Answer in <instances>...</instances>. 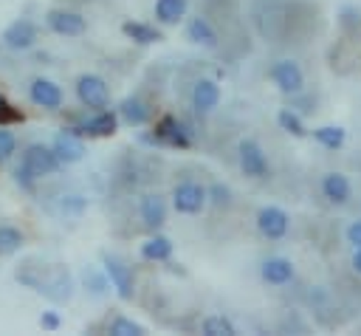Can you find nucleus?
<instances>
[{
    "instance_id": "bb28decb",
    "label": "nucleus",
    "mask_w": 361,
    "mask_h": 336,
    "mask_svg": "<svg viewBox=\"0 0 361 336\" xmlns=\"http://www.w3.org/2000/svg\"><path fill=\"white\" fill-rule=\"evenodd\" d=\"M87 209V198L79 192H65L59 195V215L62 217H79Z\"/></svg>"
},
{
    "instance_id": "a878e982",
    "label": "nucleus",
    "mask_w": 361,
    "mask_h": 336,
    "mask_svg": "<svg viewBox=\"0 0 361 336\" xmlns=\"http://www.w3.org/2000/svg\"><path fill=\"white\" fill-rule=\"evenodd\" d=\"M200 330H203L206 336H234V333H237L234 322H231L228 316H223V313L206 316V319L200 322Z\"/></svg>"
},
{
    "instance_id": "dca6fc26",
    "label": "nucleus",
    "mask_w": 361,
    "mask_h": 336,
    "mask_svg": "<svg viewBox=\"0 0 361 336\" xmlns=\"http://www.w3.org/2000/svg\"><path fill=\"white\" fill-rule=\"evenodd\" d=\"M322 195L330 203L341 206V203H347L353 198V184H350V178L344 172H336V169L333 172H324V178H322Z\"/></svg>"
},
{
    "instance_id": "f704fd0d",
    "label": "nucleus",
    "mask_w": 361,
    "mask_h": 336,
    "mask_svg": "<svg viewBox=\"0 0 361 336\" xmlns=\"http://www.w3.org/2000/svg\"><path fill=\"white\" fill-rule=\"evenodd\" d=\"M14 181H17L23 189H34V184H37V181L23 169V167H17V169H14Z\"/></svg>"
},
{
    "instance_id": "2eb2a0df",
    "label": "nucleus",
    "mask_w": 361,
    "mask_h": 336,
    "mask_svg": "<svg viewBox=\"0 0 361 336\" xmlns=\"http://www.w3.org/2000/svg\"><path fill=\"white\" fill-rule=\"evenodd\" d=\"M138 215H141V220H144L147 229L158 232L166 223V200L158 192H147L138 200Z\"/></svg>"
},
{
    "instance_id": "393cba45",
    "label": "nucleus",
    "mask_w": 361,
    "mask_h": 336,
    "mask_svg": "<svg viewBox=\"0 0 361 336\" xmlns=\"http://www.w3.org/2000/svg\"><path fill=\"white\" fill-rule=\"evenodd\" d=\"M313 138H316L322 147H327V150H341L347 133H344V127H338V124H322V127L313 130Z\"/></svg>"
},
{
    "instance_id": "c85d7f7f",
    "label": "nucleus",
    "mask_w": 361,
    "mask_h": 336,
    "mask_svg": "<svg viewBox=\"0 0 361 336\" xmlns=\"http://www.w3.org/2000/svg\"><path fill=\"white\" fill-rule=\"evenodd\" d=\"M85 285H87V291H90V294H96V296H102V294H107V291H110V280H107L104 268H102V271L87 268V271H85Z\"/></svg>"
},
{
    "instance_id": "5701e85b",
    "label": "nucleus",
    "mask_w": 361,
    "mask_h": 336,
    "mask_svg": "<svg viewBox=\"0 0 361 336\" xmlns=\"http://www.w3.org/2000/svg\"><path fill=\"white\" fill-rule=\"evenodd\" d=\"M141 257L149 260V263H164L172 257V240L164 237V234H152L141 243Z\"/></svg>"
},
{
    "instance_id": "72a5a7b5",
    "label": "nucleus",
    "mask_w": 361,
    "mask_h": 336,
    "mask_svg": "<svg viewBox=\"0 0 361 336\" xmlns=\"http://www.w3.org/2000/svg\"><path fill=\"white\" fill-rule=\"evenodd\" d=\"M347 243H350L353 248L361 246V220H353V223L347 226Z\"/></svg>"
},
{
    "instance_id": "6e6552de",
    "label": "nucleus",
    "mask_w": 361,
    "mask_h": 336,
    "mask_svg": "<svg viewBox=\"0 0 361 336\" xmlns=\"http://www.w3.org/2000/svg\"><path fill=\"white\" fill-rule=\"evenodd\" d=\"M45 25L59 37H82L87 31V20L79 11H68V8H48Z\"/></svg>"
},
{
    "instance_id": "cd10ccee",
    "label": "nucleus",
    "mask_w": 361,
    "mask_h": 336,
    "mask_svg": "<svg viewBox=\"0 0 361 336\" xmlns=\"http://www.w3.org/2000/svg\"><path fill=\"white\" fill-rule=\"evenodd\" d=\"M107 330H110L113 336H144V333H147L144 325H138V322H133V319H127V316H116V319L107 325Z\"/></svg>"
},
{
    "instance_id": "ddd939ff",
    "label": "nucleus",
    "mask_w": 361,
    "mask_h": 336,
    "mask_svg": "<svg viewBox=\"0 0 361 336\" xmlns=\"http://www.w3.org/2000/svg\"><path fill=\"white\" fill-rule=\"evenodd\" d=\"M288 223H290L288 220V212L279 209V206H262L257 212V229L268 240H282L288 234Z\"/></svg>"
},
{
    "instance_id": "0eeeda50",
    "label": "nucleus",
    "mask_w": 361,
    "mask_h": 336,
    "mask_svg": "<svg viewBox=\"0 0 361 336\" xmlns=\"http://www.w3.org/2000/svg\"><path fill=\"white\" fill-rule=\"evenodd\" d=\"M209 195H206V186L195 184V181H180L175 189H172V206L175 212L180 215H200L203 206H206Z\"/></svg>"
},
{
    "instance_id": "6ab92c4d",
    "label": "nucleus",
    "mask_w": 361,
    "mask_h": 336,
    "mask_svg": "<svg viewBox=\"0 0 361 336\" xmlns=\"http://www.w3.org/2000/svg\"><path fill=\"white\" fill-rule=\"evenodd\" d=\"M186 37L195 42V45H203V48H217V42H220V37H217V31H214V25L206 20V17H189V23H186Z\"/></svg>"
},
{
    "instance_id": "c9c22d12",
    "label": "nucleus",
    "mask_w": 361,
    "mask_h": 336,
    "mask_svg": "<svg viewBox=\"0 0 361 336\" xmlns=\"http://www.w3.org/2000/svg\"><path fill=\"white\" fill-rule=\"evenodd\" d=\"M353 268H355V271L361 274V246H358V248L353 251Z\"/></svg>"
},
{
    "instance_id": "39448f33",
    "label": "nucleus",
    "mask_w": 361,
    "mask_h": 336,
    "mask_svg": "<svg viewBox=\"0 0 361 336\" xmlns=\"http://www.w3.org/2000/svg\"><path fill=\"white\" fill-rule=\"evenodd\" d=\"M0 40H3V45L11 48V51H28V48L37 45L39 28H37L34 20L20 17V20H11V23L3 28V37H0Z\"/></svg>"
},
{
    "instance_id": "4be33fe9",
    "label": "nucleus",
    "mask_w": 361,
    "mask_h": 336,
    "mask_svg": "<svg viewBox=\"0 0 361 336\" xmlns=\"http://www.w3.org/2000/svg\"><path fill=\"white\" fill-rule=\"evenodd\" d=\"M121 31H124V37H130V40L138 42V45H152V42H161V40H164V34H161L155 25L138 23V20H127V23L121 25Z\"/></svg>"
},
{
    "instance_id": "7c9ffc66",
    "label": "nucleus",
    "mask_w": 361,
    "mask_h": 336,
    "mask_svg": "<svg viewBox=\"0 0 361 336\" xmlns=\"http://www.w3.org/2000/svg\"><path fill=\"white\" fill-rule=\"evenodd\" d=\"M14 152H17V136L6 124H0V164H6Z\"/></svg>"
},
{
    "instance_id": "9d476101",
    "label": "nucleus",
    "mask_w": 361,
    "mask_h": 336,
    "mask_svg": "<svg viewBox=\"0 0 361 336\" xmlns=\"http://www.w3.org/2000/svg\"><path fill=\"white\" fill-rule=\"evenodd\" d=\"M51 150H54V155L59 158V164H62V167L82 161V158H85V152H87V150H85L82 136H79V133H73L71 127H65V130H59V133L54 136Z\"/></svg>"
},
{
    "instance_id": "7ed1b4c3",
    "label": "nucleus",
    "mask_w": 361,
    "mask_h": 336,
    "mask_svg": "<svg viewBox=\"0 0 361 336\" xmlns=\"http://www.w3.org/2000/svg\"><path fill=\"white\" fill-rule=\"evenodd\" d=\"M73 90H76V99H79V104L85 110H104V107H110V88L96 73H82L76 79Z\"/></svg>"
},
{
    "instance_id": "473e14b6",
    "label": "nucleus",
    "mask_w": 361,
    "mask_h": 336,
    "mask_svg": "<svg viewBox=\"0 0 361 336\" xmlns=\"http://www.w3.org/2000/svg\"><path fill=\"white\" fill-rule=\"evenodd\" d=\"M59 325H62V319H59L56 311H42V316H39V328L42 330H59Z\"/></svg>"
},
{
    "instance_id": "20e7f679",
    "label": "nucleus",
    "mask_w": 361,
    "mask_h": 336,
    "mask_svg": "<svg viewBox=\"0 0 361 336\" xmlns=\"http://www.w3.org/2000/svg\"><path fill=\"white\" fill-rule=\"evenodd\" d=\"M102 268H104L116 296L124 299V302L133 299V294H135V274H133V268L118 254H102Z\"/></svg>"
},
{
    "instance_id": "e433bc0d",
    "label": "nucleus",
    "mask_w": 361,
    "mask_h": 336,
    "mask_svg": "<svg viewBox=\"0 0 361 336\" xmlns=\"http://www.w3.org/2000/svg\"><path fill=\"white\" fill-rule=\"evenodd\" d=\"M0 104H3V93H0Z\"/></svg>"
},
{
    "instance_id": "f03ea898",
    "label": "nucleus",
    "mask_w": 361,
    "mask_h": 336,
    "mask_svg": "<svg viewBox=\"0 0 361 336\" xmlns=\"http://www.w3.org/2000/svg\"><path fill=\"white\" fill-rule=\"evenodd\" d=\"M20 167L34 178V181H42L48 175H56L62 169L59 158L54 155L51 144H42V141H31L23 147V155H20Z\"/></svg>"
},
{
    "instance_id": "412c9836",
    "label": "nucleus",
    "mask_w": 361,
    "mask_h": 336,
    "mask_svg": "<svg viewBox=\"0 0 361 336\" xmlns=\"http://www.w3.org/2000/svg\"><path fill=\"white\" fill-rule=\"evenodd\" d=\"M189 0H155V20L161 25H178L186 17Z\"/></svg>"
},
{
    "instance_id": "f257e3e1",
    "label": "nucleus",
    "mask_w": 361,
    "mask_h": 336,
    "mask_svg": "<svg viewBox=\"0 0 361 336\" xmlns=\"http://www.w3.org/2000/svg\"><path fill=\"white\" fill-rule=\"evenodd\" d=\"M14 277H17L25 288L42 294V296L51 299V302H68V299L73 296V288H76L73 274H71L65 265H59V263L25 260V263L14 271Z\"/></svg>"
},
{
    "instance_id": "1a4fd4ad",
    "label": "nucleus",
    "mask_w": 361,
    "mask_h": 336,
    "mask_svg": "<svg viewBox=\"0 0 361 336\" xmlns=\"http://www.w3.org/2000/svg\"><path fill=\"white\" fill-rule=\"evenodd\" d=\"M28 99H31V104H37L42 110H59L62 102H65V93L54 79L37 76V79L28 82Z\"/></svg>"
},
{
    "instance_id": "2f4dec72",
    "label": "nucleus",
    "mask_w": 361,
    "mask_h": 336,
    "mask_svg": "<svg viewBox=\"0 0 361 336\" xmlns=\"http://www.w3.org/2000/svg\"><path fill=\"white\" fill-rule=\"evenodd\" d=\"M206 195H209L212 203H217V206H228V200H231V192H228V186H223V184H214L212 189H206Z\"/></svg>"
},
{
    "instance_id": "f3484780",
    "label": "nucleus",
    "mask_w": 361,
    "mask_h": 336,
    "mask_svg": "<svg viewBox=\"0 0 361 336\" xmlns=\"http://www.w3.org/2000/svg\"><path fill=\"white\" fill-rule=\"evenodd\" d=\"M152 138H155L158 144H169V147H180V150L189 147V136H186L183 124H180L178 119H172V116H164V119L155 124Z\"/></svg>"
},
{
    "instance_id": "9b49d317",
    "label": "nucleus",
    "mask_w": 361,
    "mask_h": 336,
    "mask_svg": "<svg viewBox=\"0 0 361 336\" xmlns=\"http://www.w3.org/2000/svg\"><path fill=\"white\" fill-rule=\"evenodd\" d=\"M237 158H240V169H243L248 178H257V181H259V178L268 175V158H265V152H262V147H259L257 141H251V138L240 141Z\"/></svg>"
},
{
    "instance_id": "c756f323",
    "label": "nucleus",
    "mask_w": 361,
    "mask_h": 336,
    "mask_svg": "<svg viewBox=\"0 0 361 336\" xmlns=\"http://www.w3.org/2000/svg\"><path fill=\"white\" fill-rule=\"evenodd\" d=\"M276 121H279V127H282L285 133H290V136H296V138H302V136L307 133V130H305V124H302V119H299L293 110H279Z\"/></svg>"
},
{
    "instance_id": "aec40b11",
    "label": "nucleus",
    "mask_w": 361,
    "mask_h": 336,
    "mask_svg": "<svg viewBox=\"0 0 361 336\" xmlns=\"http://www.w3.org/2000/svg\"><path fill=\"white\" fill-rule=\"evenodd\" d=\"M118 119L130 127H144L149 121V107L138 99V96H127L121 104H118Z\"/></svg>"
},
{
    "instance_id": "a211bd4d",
    "label": "nucleus",
    "mask_w": 361,
    "mask_h": 336,
    "mask_svg": "<svg viewBox=\"0 0 361 336\" xmlns=\"http://www.w3.org/2000/svg\"><path fill=\"white\" fill-rule=\"evenodd\" d=\"M296 268L288 257H268L262 265H259V277L268 282V285H288L293 280Z\"/></svg>"
},
{
    "instance_id": "f8f14e48",
    "label": "nucleus",
    "mask_w": 361,
    "mask_h": 336,
    "mask_svg": "<svg viewBox=\"0 0 361 336\" xmlns=\"http://www.w3.org/2000/svg\"><path fill=\"white\" fill-rule=\"evenodd\" d=\"M271 79L282 93H290V96L302 93V88H305V73H302L299 62H293V59H279L271 68Z\"/></svg>"
},
{
    "instance_id": "423d86ee",
    "label": "nucleus",
    "mask_w": 361,
    "mask_h": 336,
    "mask_svg": "<svg viewBox=\"0 0 361 336\" xmlns=\"http://www.w3.org/2000/svg\"><path fill=\"white\" fill-rule=\"evenodd\" d=\"M73 133L79 136H87V138H104V136H113L118 130V113L113 110H90V116H85L82 121H76L71 127Z\"/></svg>"
},
{
    "instance_id": "4468645a",
    "label": "nucleus",
    "mask_w": 361,
    "mask_h": 336,
    "mask_svg": "<svg viewBox=\"0 0 361 336\" xmlns=\"http://www.w3.org/2000/svg\"><path fill=\"white\" fill-rule=\"evenodd\" d=\"M220 99H223V93H220V85L214 79H197L192 85V107H195V113H200V116L212 113L220 104Z\"/></svg>"
},
{
    "instance_id": "b1692460",
    "label": "nucleus",
    "mask_w": 361,
    "mask_h": 336,
    "mask_svg": "<svg viewBox=\"0 0 361 336\" xmlns=\"http://www.w3.org/2000/svg\"><path fill=\"white\" fill-rule=\"evenodd\" d=\"M25 243V234L11 226V223H0V257H8V254H17Z\"/></svg>"
}]
</instances>
